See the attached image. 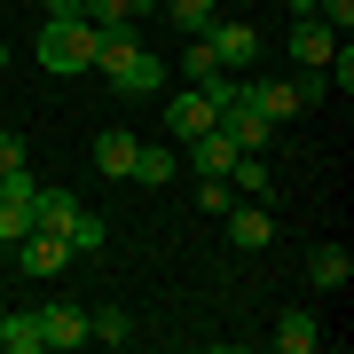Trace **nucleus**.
Here are the masks:
<instances>
[{
    "label": "nucleus",
    "instance_id": "15",
    "mask_svg": "<svg viewBox=\"0 0 354 354\" xmlns=\"http://www.w3.org/2000/svg\"><path fill=\"white\" fill-rule=\"evenodd\" d=\"M0 354H48V339H39V307L0 315Z\"/></svg>",
    "mask_w": 354,
    "mask_h": 354
},
{
    "label": "nucleus",
    "instance_id": "14",
    "mask_svg": "<svg viewBox=\"0 0 354 354\" xmlns=\"http://www.w3.org/2000/svg\"><path fill=\"white\" fill-rule=\"evenodd\" d=\"M174 174H181V150H165V142H142V150H134V174H127V181H142V189H165Z\"/></svg>",
    "mask_w": 354,
    "mask_h": 354
},
{
    "label": "nucleus",
    "instance_id": "23",
    "mask_svg": "<svg viewBox=\"0 0 354 354\" xmlns=\"http://www.w3.org/2000/svg\"><path fill=\"white\" fill-rule=\"evenodd\" d=\"M197 205H205V213H228V205H236V189H228V181H197Z\"/></svg>",
    "mask_w": 354,
    "mask_h": 354
},
{
    "label": "nucleus",
    "instance_id": "20",
    "mask_svg": "<svg viewBox=\"0 0 354 354\" xmlns=\"http://www.w3.org/2000/svg\"><path fill=\"white\" fill-rule=\"evenodd\" d=\"M87 339H95V346H127V339H134L127 307H95V315H87Z\"/></svg>",
    "mask_w": 354,
    "mask_h": 354
},
{
    "label": "nucleus",
    "instance_id": "11",
    "mask_svg": "<svg viewBox=\"0 0 354 354\" xmlns=\"http://www.w3.org/2000/svg\"><path fill=\"white\" fill-rule=\"evenodd\" d=\"M111 87H118V95H158V87H165V64H158L150 48H134L127 64L111 71Z\"/></svg>",
    "mask_w": 354,
    "mask_h": 354
},
{
    "label": "nucleus",
    "instance_id": "26",
    "mask_svg": "<svg viewBox=\"0 0 354 354\" xmlns=\"http://www.w3.org/2000/svg\"><path fill=\"white\" fill-rule=\"evenodd\" d=\"M0 252H8V244H0Z\"/></svg>",
    "mask_w": 354,
    "mask_h": 354
},
{
    "label": "nucleus",
    "instance_id": "2",
    "mask_svg": "<svg viewBox=\"0 0 354 354\" xmlns=\"http://www.w3.org/2000/svg\"><path fill=\"white\" fill-rule=\"evenodd\" d=\"M213 127H221V102L205 95V87L165 95V134H174V142H197V134H213Z\"/></svg>",
    "mask_w": 354,
    "mask_h": 354
},
{
    "label": "nucleus",
    "instance_id": "18",
    "mask_svg": "<svg viewBox=\"0 0 354 354\" xmlns=\"http://www.w3.org/2000/svg\"><path fill=\"white\" fill-rule=\"evenodd\" d=\"M158 16H165V24H181L189 39L213 32V0H158Z\"/></svg>",
    "mask_w": 354,
    "mask_h": 354
},
{
    "label": "nucleus",
    "instance_id": "13",
    "mask_svg": "<svg viewBox=\"0 0 354 354\" xmlns=\"http://www.w3.org/2000/svg\"><path fill=\"white\" fill-rule=\"evenodd\" d=\"M134 150H142V142H134L127 127H111V134H95V174H111V181H127V174H134Z\"/></svg>",
    "mask_w": 354,
    "mask_h": 354
},
{
    "label": "nucleus",
    "instance_id": "7",
    "mask_svg": "<svg viewBox=\"0 0 354 354\" xmlns=\"http://www.w3.org/2000/svg\"><path fill=\"white\" fill-rule=\"evenodd\" d=\"M330 48H339V32H330L323 16H299V24H291V64H299V71H323Z\"/></svg>",
    "mask_w": 354,
    "mask_h": 354
},
{
    "label": "nucleus",
    "instance_id": "6",
    "mask_svg": "<svg viewBox=\"0 0 354 354\" xmlns=\"http://www.w3.org/2000/svg\"><path fill=\"white\" fill-rule=\"evenodd\" d=\"M244 111H260L268 127H283V118H299V79H244Z\"/></svg>",
    "mask_w": 354,
    "mask_h": 354
},
{
    "label": "nucleus",
    "instance_id": "1",
    "mask_svg": "<svg viewBox=\"0 0 354 354\" xmlns=\"http://www.w3.org/2000/svg\"><path fill=\"white\" fill-rule=\"evenodd\" d=\"M39 64L48 71H64V79H79V71H95V24L79 8H64V16H48V24H39Z\"/></svg>",
    "mask_w": 354,
    "mask_h": 354
},
{
    "label": "nucleus",
    "instance_id": "5",
    "mask_svg": "<svg viewBox=\"0 0 354 354\" xmlns=\"http://www.w3.org/2000/svg\"><path fill=\"white\" fill-rule=\"evenodd\" d=\"M205 48H213L221 71H252V64H260V32H252V24H228V16H213Z\"/></svg>",
    "mask_w": 354,
    "mask_h": 354
},
{
    "label": "nucleus",
    "instance_id": "21",
    "mask_svg": "<svg viewBox=\"0 0 354 354\" xmlns=\"http://www.w3.org/2000/svg\"><path fill=\"white\" fill-rule=\"evenodd\" d=\"M181 79H189V87L221 79V64H213V48H205V39H189V55H181Z\"/></svg>",
    "mask_w": 354,
    "mask_h": 354
},
{
    "label": "nucleus",
    "instance_id": "16",
    "mask_svg": "<svg viewBox=\"0 0 354 354\" xmlns=\"http://www.w3.org/2000/svg\"><path fill=\"white\" fill-rule=\"evenodd\" d=\"M276 346L283 354H315L323 346V323L307 315V307H291V315H276Z\"/></svg>",
    "mask_w": 354,
    "mask_h": 354
},
{
    "label": "nucleus",
    "instance_id": "17",
    "mask_svg": "<svg viewBox=\"0 0 354 354\" xmlns=\"http://www.w3.org/2000/svg\"><path fill=\"white\" fill-rule=\"evenodd\" d=\"M346 276H354V260H346V244H323V252L307 260V283H315V291H339Z\"/></svg>",
    "mask_w": 354,
    "mask_h": 354
},
{
    "label": "nucleus",
    "instance_id": "12",
    "mask_svg": "<svg viewBox=\"0 0 354 354\" xmlns=\"http://www.w3.org/2000/svg\"><path fill=\"white\" fill-rule=\"evenodd\" d=\"M228 189H236V197H276V174H268V150H236V165H228Z\"/></svg>",
    "mask_w": 354,
    "mask_h": 354
},
{
    "label": "nucleus",
    "instance_id": "10",
    "mask_svg": "<svg viewBox=\"0 0 354 354\" xmlns=\"http://www.w3.org/2000/svg\"><path fill=\"white\" fill-rule=\"evenodd\" d=\"M39 339L48 346H87V307H71V299L39 307Z\"/></svg>",
    "mask_w": 354,
    "mask_h": 354
},
{
    "label": "nucleus",
    "instance_id": "22",
    "mask_svg": "<svg viewBox=\"0 0 354 354\" xmlns=\"http://www.w3.org/2000/svg\"><path fill=\"white\" fill-rule=\"evenodd\" d=\"M315 16H323V24H330V32H339V39L354 32V0H315Z\"/></svg>",
    "mask_w": 354,
    "mask_h": 354
},
{
    "label": "nucleus",
    "instance_id": "9",
    "mask_svg": "<svg viewBox=\"0 0 354 354\" xmlns=\"http://www.w3.org/2000/svg\"><path fill=\"white\" fill-rule=\"evenodd\" d=\"M221 134L236 142V150H268V142H276V127H268L260 111H244V87H236V102L221 111Z\"/></svg>",
    "mask_w": 354,
    "mask_h": 354
},
{
    "label": "nucleus",
    "instance_id": "19",
    "mask_svg": "<svg viewBox=\"0 0 354 354\" xmlns=\"http://www.w3.org/2000/svg\"><path fill=\"white\" fill-rule=\"evenodd\" d=\"M102 236H111V228H102V213H87V205H79L71 228H64V244H71L79 260H95V252H102Z\"/></svg>",
    "mask_w": 354,
    "mask_h": 354
},
{
    "label": "nucleus",
    "instance_id": "8",
    "mask_svg": "<svg viewBox=\"0 0 354 354\" xmlns=\"http://www.w3.org/2000/svg\"><path fill=\"white\" fill-rule=\"evenodd\" d=\"M181 158L197 165V181H228V165H236V142H228V134L213 127V134H197V142H181Z\"/></svg>",
    "mask_w": 354,
    "mask_h": 354
},
{
    "label": "nucleus",
    "instance_id": "24",
    "mask_svg": "<svg viewBox=\"0 0 354 354\" xmlns=\"http://www.w3.org/2000/svg\"><path fill=\"white\" fill-rule=\"evenodd\" d=\"M32 8H48V16H64V8H79V0H32Z\"/></svg>",
    "mask_w": 354,
    "mask_h": 354
},
{
    "label": "nucleus",
    "instance_id": "25",
    "mask_svg": "<svg viewBox=\"0 0 354 354\" xmlns=\"http://www.w3.org/2000/svg\"><path fill=\"white\" fill-rule=\"evenodd\" d=\"M0 71H8V39H0Z\"/></svg>",
    "mask_w": 354,
    "mask_h": 354
},
{
    "label": "nucleus",
    "instance_id": "4",
    "mask_svg": "<svg viewBox=\"0 0 354 354\" xmlns=\"http://www.w3.org/2000/svg\"><path fill=\"white\" fill-rule=\"evenodd\" d=\"M8 252L24 260V276H71V260H79L64 236H48V228H24V236H16Z\"/></svg>",
    "mask_w": 354,
    "mask_h": 354
},
{
    "label": "nucleus",
    "instance_id": "3",
    "mask_svg": "<svg viewBox=\"0 0 354 354\" xmlns=\"http://www.w3.org/2000/svg\"><path fill=\"white\" fill-rule=\"evenodd\" d=\"M221 228H228L236 252H268V244H276V213H268V197H236V205L221 213Z\"/></svg>",
    "mask_w": 354,
    "mask_h": 354
}]
</instances>
